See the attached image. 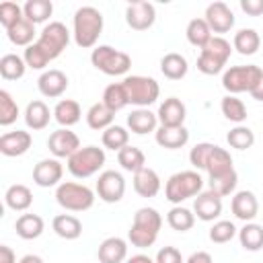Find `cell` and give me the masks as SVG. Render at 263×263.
Returning <instances> with one entry per match:
<instances>
[{
	"label": "cell",
	"instance_id": "6da1fadb",
	"mask_svg": "<svg viewBox=\"0 0 263 263\" xmlns=\"http://www.w3.org/2000/svg\"><path fill=\"white\" fill-rule=\"evenodd\" d=\"M72 27H74L72 35L78 47L82 49L97 47V41L103 33V14L95 6H80L74 12Z\"/></svg>",
	"mask_w": 263,
	"mask_h": 263
},
{
	"label": "cell",
	"instance_id": "7a4b0ae2",
	"mask_svg": "<svg viewBox=\"0 0 263 263\" xmlns=\"http://www.w3.org/2000/svg\"><path fill=\"white\" fill-rule=\"evenodd\" d=\"M162 228V216L154 208H140L134 214L132 228L127 232V238L138 249H148L156 242Z\"/></svg>",
	"mask_w": 263,
	"mask_h": 263
},
{
	"label": "cell",
	"instance_id": "3957f363",
	"mask_svg": "<svg viewBox=\"0 0 263 263\" xmlns=\"http://www.w3.org/2000/svg\"><path fill=\"white\" fill-rule=\"evenodd\" d=\"M230 53H232V45L228 39L220 37V35H214L205 47H201L199 51V58H197V70L205 76H214V74H220L226 66V62L230 60Z\"/></svg>",
	"mask_w": 263,
	"mask_h": 263
},
{
	"label": "cell",
	"instance_id": "277c9868",
	"mask_svg": "<svg viewBox=\"0 0 263 263\" xmlns=\"http://www.w3.org/2000/svg\"><path fill=\"white\" fill-rule=\"evenodd\" d=\"M201 189H203V179L197 171H181L168 177L164 185V197L171 203L181 205V201L189 197H197Z\"/></svg>",
	"mask_w": 263,
	"mask_h": 263
},
{
	"label": "cell",
	"instance_id": "5b68a950",
	"mask_svg": "<svg viewBox=\"0 0 263 263\" xmlns=\"http://www.w3.org/2000/svg\"><path fill=\"white\" fill-rule=\"evenodd\" d=\"M127 101L129 105H136L138 109H148L152 103H156L158 95H160V86L154 78L150 76H140V74H132L125 76L121 80Z\"/></svg>",
	"mask_w": 263,
	"mask_h": 263
},
{
	"label": "cell",
	"instance_id": "8992f818",
	"mask_svg": "<svg viewBox=\"0 0 263 263\" xmlns=\"http://www.w3.org/2000/svg\"><path fill=\"white\" fill-rule=\"evenodd\" d=\"M55 201L68 212H86L95 203V191L84 183L64 181L55 189Z\"/></svg>",
	"mask_w": 263,
	"mask_h": 263
},
{
	"label": "cell",
	"instance_id": "52a82bcc",
	"mask_svg": "<svg viewBox=\"0 0 263 263\" xmlns=\"http://www.w3.org/2000/svg\"><path fill=\"white\" fill-rule=\"evenodd\" d=\"M92 66L107 76H123L132 68V58L111 45H97L90 53Z\"/></svg>",
	"mask_w": 263,
	"mask_h": 263
},
{
	"label": "cell",
	"instance_id": "ba28073f",
	"mask_svg": "<svg viewBox=\"0 0 263 263\" xmlns=\"http://www.w3.org/2000/svg\"><path fill=\"white\" fill-rule=\"evenodd\" d=\"M107 156H105V148L99 146H84L78 148L70 158H68V171L76 177V179H86L97 175L103 164H105Z\"/></svg>",
	"mask_w": 263,
	"mask_h": 263
},
{
	"label": "cell",
	"instance_id": "9c48e42d",
	"mask_svg": "<svg viewBox=\"0 0 263 263\" xmlns=\"http://www.w3.org/2000/svg\"><path fill=\"white\" fill-rule=\"evenodd\" d=\"M263 78V70L257 64H247V66H230L222 74V86L228 90V95H238V92H251L259 80Z\"/></svg>",
	"mask_w": 263,
	"mask_h": 263
},
{
	"label": "cell",
	"instance_id": "30bf717a",
	"mask_svg": "<svg viewBox=\"0 0 263 263\" xmlns=\"http://www.w3.org/2000/svg\"><path fill=\"white\" fill-rule=\"evenodd\" d=\"M70 43V31L64 23L60 21H51L47 23L41 33H39V39L35 41V45L39 47V51L47 58V62L55 60L58 55H62V51L68 47Z\"/></svg>",
	"mask_w": 263,
	"mask_h": 263
},
{
	"label": "cell",
	"instance_id": "8fae6325",
	"mask_svg": "<svg viewBox=\"0 0 263 263\" xmlns=\"http://www.w3.org/2000/svg\"><path fill=\"white\" fill-rule=\"evenodd\" d=\"M97 195L105 203H117L125 195V179L119 171H103L97 179Z\"/></svg>",
	"mask_w": 263,
	"mask_h": 263
},
{
	"label": "cell",
	"instance_id": "7c38bea8",
	"mask_svg": "<svg viewBox=\"0 0 263 263\" xmlns=\"http://www.w3.org/2000/svg\"><path fill=\"white\" fill-rule=\"evenodd\" d=\"M156 21V8L152 2L138 0L127 4L125 8V23L134 31H148Z\"/></svg>",
	"mask_w": 263,
	"mask_h": 263
},
{
	"label": "cell",
	"instance_id": "4fadbf2b",
	"mask_svg": "<svg viewBox=\"0 0 263 263\" xmlns=\"http://www.w3.org/2000/svg\"><path fill=\"white\" fill-rule=\"evenodd\" d=\"M47 148L53 154V158H70L80 148V138L70 127H60L51 132L47 140Z\"/></svg>",
	"mask_w": 263,
	"mask_h": 263
},
{
	"label": "cell",
	"instance_id": "5bb4252c",
	"mask_svg": "<svg viewBox=\"0 0 263 263\" xmlns=\"http://www.w3.org/2000/svg\"><path fill=\"white\" fill-rule=\"evenodd\" d=\"M205 23L210 25L212 33H218L222 37V33H228L234 27V12L226 2H212L205 8Z\"/></svg>",
	"mask_w": 263,
	"mask_h": 263
},
{
	"label": "cell",
	"instance_id": "9a60e30c",
	"mask_svg": "<svg viewBox=\"0 0 263 263\" xmlns=\"http://www.w3.org/2000/svg\"><path fill=\"white\" fill-rule=\"evenodd\" d=\"M64 175V164L60 158H43L33 166V183L39 187H55L60 185Z\"/></svg>",
	"mask_w": 263,
	"mask_h": 263
},
{
	"label": "cell",
	"instance_id": "2e32d148",
	"mask_svg": "<svg viewBox=\"0 0 263 263\" xmlns=\"http://www.w3.org/2000/svg\"><path fill=\"white\" fill-rule=\"evenodd\" d=\"M156 115H158V123L164 127H183L185 117H187V107L181 99L168 97L160 103Z\"/></svg>",
	"mask_w": 263,
	"mask_h": 263
},
{
	"label": "cell",
	"instance_id": "e0dca14e",
	"mask_svg": "<svg viewBox=\"0 0 263 263\" xmlns=\"http://www.w3.org/2000/svg\"><path fill=\"white\" fill-rule=\"evenodd\" d=\"M31 144H33V136H31L29 132H25V129L6 132V134H2V138H0V152H2L4 156H8V158H12V156H23V154L29 152Z\"/></svg>",
	"mask_w": 263,
	"mask_h": 263
},
{
	"label": "cell",
	"instance_id": "ac0fdd59",
	"mask_svg": "<svg viewBox=\"0 0 263 263\" xmlns=\"http://www.w3.org/2000/svg\"><path fill=\"white\" fill-rule=\"evenodd\" d=\"M193 214L203 222H214L222 214V197L214 191H201L193 201Z\"/></svg>",
	"mask_w": 263,
	"mask_h": 263
},
{
	"label": "cell",
	"instance_id": "d6986e66",
	"mask_svg": "<svg viewBox=\"0 0 263 263\" xmlns=\"http://www.w3.org/2000/svg\"><path fill=\"white\" fill-rule=\"evenodd\" d=\"M37 88H39V92H41L43 97H47V99H58V97H62V95L66 92V88H68V76H66L62 70H55V68L45 70V72L39 76V80H37Z\"/></svg>",
	"mask_w": 263,
	"mask_h": 263
},
{
	"label": "cell",
	"instance_id": "ffe728a7",
	"mask_svg": "<svg viewBox=\"0 0 263 263\" xmlns=\"http://www.w3.org/2000/svg\"><path fill=\"white\" fill-rule=\"evenodd\" d=\"M230 210H232V214H234L238 220H242V222H253L255 216L259 214L257 195H255L253 191H247V189L236 191L234 197H232V201H230Z\"/></svg>",
	"mask_w": 263,
	"mask_h": 263
},
{
	"label": "cell",
	"instance_id": "44dd1931",
	"mask_svg": "<svg viewBox=\"0 0 263 263\" xmlns=\"http://www.w3.org/2000/svg\"><path fill=\"white\" fill-rule=\"evenodd\" d=\"M162 183H160V177L154 168L150 166H144L142 171H138L134 175V191L140 195V197H156L158 191H160Z\"/></svg>",
	"mask_w": 263,
	"mask_h": 263
},
{
	"label": "cell",
	"instance_id": "7402d4cb",
	"mask_svg": "<svg viewBox=\"0 0 263 263\" xmlns=\"http://www.w3.org/2000/svg\"><path fill=\"white\" fill-rule=\"evenodd\" d=\"M99 263H123L127 259V242L119 236H109L99 245Z\"/></svg>",
	"mask_w": 263,
	"mask_h": 263
},
{
	"label": "cell",
	"instance_id": "603a6c76",
	"mask_svg": "<svg viewBox=\"0 0 263 263\" xmlns=\"http://www.w3.org/2000/svg\"><path fill=\"white\" fill-rule=\"evenodd\" d=\"M127 127L132 134H138V136L156 132L158 129V115L152 113L150 109H134L127 115Z\"/></svg>",
	"mask_w": 263,
	"mask_h": 263
},
{
	"label": "cell",
	"instance_id": "cb8c5ba5",
	"mask_svg": "<svg viewBox=\"0 0 263 263\" xmlns=\"http://www.w3.org/2000/svg\"><path fill=\"white\" fill-rule=\"evenodd\" d=\"M51 115L53 111H49V107L43 103V101H31L25 109V123L29 129L33 132H39V129H45L51 121Z\"/></svg>",
	"mask_w": 263,
	"mask_h": 263
},
{
	"label": "cell",
	"instance_id": "d4e9b609",
	"mask_svg": "<svg viewBox=\"0 0 263 263\" xmlns=\"http://www.w3.org/2000/svg\"><path fill=\"white\" fill-rule=\"evenodd\" d=\"M154 140L158 146L166 148V150H177V148H183L187 142H189V132L187 127H164L160 125L156 132H154Z\"/></svg>",
	"mask_w": 263,
	"mask_h": 263
},
{
	"label": "cell",
	"instance_id": "484cf974",
	"mask_svg": "<svg viewBox=\"0 0 263 263\" xmlns=\"http://www.w3.org/2000/svg\"><path fill=\"white\" fill-rule=\"evenodd\" d=\"M14 230L23 240H33V238H39L43 234L45 222H43V218L39 214H21L16 218Z\"/></svg>",
	"mask_w": 263,
	"mask_h": 263
},
{
	"label": "cell",
	"instance_id": "4316f807",
	"mask_svg": "<svg viewBox=\"0 0 263 263\" xmlns=\"http://www.w3.org/2000/svg\"><path fill=\"white\" fill-rule=\"evenodd\" d=\"M82 117V109L78 105V101L74 99H62L58 101V105L53 107V119L62 125V127H72L80 121Z\"/></svg>",
	"mask_w": 263,
	"mask_h": 263
},
{
	"label": "cell",
	"instance_id": "83f0119b",
	"mask_svg": "<svg viewBox=\"0 0 263 263\" xmlns=\"http://www.w3.org/2000/svg\"><path fill=\"white\" fill-rule=\"evenodd\" d=\"M51 228L64 240H76L82 234V222L72 214H58L51 220Z\"/></svg>",
	"mask_w": 263,
	"mask_h": 263
},
{
	"label": "cell",
	"instance_id": "f1b7e54d",
	"mask_svg": "<svg viewBox=\"0 0 263 263\" xmlns=\"http://www.w3.org/2000/svg\"><path fill=\"white\" fill-rule=\"evenodd\" d=\"M187 70H189V64H187L185 55H181L177 51L164 53L162 60H160V72L168 80H181V78H185L187 76Z\"/></svg>",
	"mask_w": 263,
	"mask_h": 263
},
{
	"label": "cell",
	"instance_id": "f546056e",
	"mask_svg": "<svg viewBox=\"0 0 263 263\" xmlns=\"http://www.w3.org/2000/svg\"><path fill=\"white\" fill-rule=\"evenodd\" d=\"M4 203H6L10 210H14V212H25V210H29L31 203H33V193H31V189H29L27 185L14 183V185H10V187L6 189V193H4Z\"/></svg>",
	"mask_w": 263,
	"mask_h": 263
},
{
	"label": "cell",
	"instance_id": "4dcf8cb0",
	"mask_svg": "<svg viewBox=\"0 0 263 263\" xmlns=\"http://www.w3.org/2000/svg\"><path fill=\"white\" fill-rule=\"evenodd\" d=\"M261 47V37L255 29H240L234 33L232 49H236L240 55H253Z\"/></svg>",
	"mask_w": 263,
	"mask_h": 263
},
{
	"label": "cell",
	"instance_id": "1f68e13d",
	"mask_svg": "<svg viewBox=\"0 0 263 263\" xmlns=\"http://www.w3.org/2000/svg\"><path fill=\"white\" fill-rule=\"evenodd\" d=\"M37 31H35V25L27 18H21L16 25H12L10 29H6V37L12 45H18V47H29L35 39Z\"/></svg>",
	"mask_w": 263,
	"mask_h": 263
},
{
	"label": "cell",
	"instance_id": "d6a6232c",
	"mask_svg": "<svg viewBox=\"0 0 263 263\" xmlns=\"http://www.w3.org/2000/svg\"><path fill=\"white\" fill-rule=\"evenodd\" d=\"M238 240L245 251H261L263 249V226L255 222H245V226L238 230Z\"/></svg>",
	"mask_w": 263,
	"mask_h": 263
},
{
	"label": "cell",
	"instance_id": "836d02e7",
	"mask_svg": "<svg viewBox=\"0 0 263 263\" xmlns=\"http://www.w3.org/2000/svg\"><path fill=\"white\" fill-rule=\"evenodd\" d=\"M113 119H115V113L107 109L103 103H95L86 111V123L90 129H97V132H105L107 127H111Z\"/></svg>",
	"mask_w": 263,
	"mask_h": 263
},
{
	"label": "cell",
	"instance_id": "e575fe53",
	"mask_svg": "<svg viewBox=\"0 0 263 263\" xmlns=\"http://www.w3.org/2000/svg\"><path fill=\"white\" fill-rule=\"evenodd\" d=\"M117 162L121 164V168L123 171H127V173H138V171H142L144 166H146V156H144V152L138 148V146H125V148H121L119 152H117Z\"/></svg>",
	"mask_w": 263,
	"mask_h": 263
},
{
	"label": "cell",
	"instance_id": "d590c367",
	"mask_svg": "<svg viewBox=\"0 0 263 263\" xmlns=\"http://www.w3.org/2000/svg\"><path fill=\"white\" fill-rule=\"evenodd\" d=\"M187 41L193 45V47H205L208 45V41L214 37L212 35V29H210V25L205 23V18L201 16H197V18H191L189 21V25H187Z\"/></svg>",
	"mask_w": 263,
	"mask_h": 263
},
{
	"label": "cell",
	"instance_id": "8d00e7d4",
	"mask_svg": "<svg viewBox=\"0 0 263 263\" xmlns=\"http://www.w3.org/2000/svg\"><path fill=\"white\" fill-rule=\"evenodd\" d=\"M232 156L226 148H220V146H214L210 158H208V164H205V171H208V177H216V175H222V173H228L232 171Z\"/></svg>",
	"mask_w": 263,
	"mask_h": 263
},
{
	"label": "cell",
	"instance_id": "74e56055",
	"mask_svg": "<svg viewBox=\"0 0 263 263\" xmlns=\"http://www.w3.org/2000/svg\"><path fill=\"white\" fill-rule=\"evenodd\" d=\"M220 109H222V115L236 125H242V121L247 119V105L236 95H226L220 101Z\"/></svg>",
	"mask_w": 263,
	"mask_h": 263
},
{
	"label": "cell",
	"instance_id": "f35d334b",
	"mask_svg": "<svg viewBox=\"0 0 263 263\" xmlns=\"http://www.w3.org/2000/svg\"><path fill=\"white\" fill-rule=\"evenodd\" d=\"M23 12H25L27 21H31L33 25H39V23H45L51 16L53 4L49 0H27L23 4Z\"/></svg>",
	"mask_w": 263,
	"mask_h": 263
},
{
	"label": "cell",
	"instance_id": "ab89813d",
	"mask_svg": "<svg viewBox=\"0 0 263 263\" xmlns=\"http://www.w3.org/2000/svg\"><path fill=\"white\" fill-rule=\"evenodd\" d=\"M25 70H27V64L16 53H4L0 58V76L4 80H18V78H23Z\"/></svg>",
	"mask_w": 263,
	"mask_h": 263
},
{
	"label": "cell",
	"instance_id": "60d3db41",
	"mask_svg": "<svg viewBox=\"0 0 263 263\" xmlns=\"http://www.w3.org/2000/svg\"><path fill=\"white\" fill-rule=\"evenodd\" d=\"M107 109H111L113 113H117V111H121L123 107H127L129 105V101H127V95H125V88H123V84L121 82H111L109 86H105V90H103V101H101Z\"/></svg>",
	"mask_w": 263,
	"mask_h": 263
},
{
	"label": "cell",
	"instance_id": "b9f144b4",
	"mask_svg": "<svg viewBox=\"0 0 263 263\" xmlns=\"http://www.w3.org/2000/svg\"><path fill=\"white\" fill-rule=\"evenodd\" d=\"M166 222H168V226H171L173 230H177V232H187V230H191L193 224H195V214H193L189 208L175 205V208L168 210Z\"/></svg>",
	"mask_w": 263,
	"mask_h": 263
},
{
	"label": "cell",
	"instance_id": "7bdbcfd3",
	"mask_svg": "<svg viewBox=\"0 0 263 263\" xmlns=\"http://www.w3.org/2000/svg\"><path fill=\"white\" fill-rule=\"evenodd\" d=\"M236 183H238V175H236V171H234V168H232V171H228V173L216 175V177H208L210 191L218 193L220 197H226V195L234 193Z\"/></svg>",
	"mask_w": 263,
	"mask_h": 263
},
{
	"label": "cell",
	"instance_id": "ee69618b",
	"mask_svg": "<svg viewBox=\"0 0 263 263\" xmlns=\"http://www.w3.org/2000/svg\"><path fill=\"white\" fill-rule=\"evenodd\" d=\"M101 142H103L105 148L119 152L121 148H125V146L129 144V132H127L123 125H115V123H113L111 127H107V129L103 132Z\"/></svg>",
	"mask_w": 263,
	"mask_h": 263
},
{
	"label": "cell",
	"instance_id": "f6af8a7d",
	"mask_svg": "<svg viewBox=\"0 0 263 263\" xmlns=\"http://www.w3.org/2000/svg\"><path fill=\"white\" fill-rule=\"evenodd\" d=\"M226 142L230 144V148L236 150H249L255 144V132L247 125H236L226 134Z\"/></svg>",
	"mask_w": 263,
	"mask_h": 263
},
{
	"label": "cell",
	"instance_id": "bcb514c9",
	"mask_svg": "<svg viewBox=\"0 0 263 263\" xmlns=\"http://www.w3.org/2000/svg\"><path fill=\"white\" fill-rule=\"evenodd\" d=\"M236 234H238V228H236L230 220H218V222H214V226H212V228H210V232H208L210 240H212V242H216V245L230 242Z\"/></svg>",
	"mask_w": 263,
	"mask_h": 263
},
{
	"label": "cell",
	"instance_id": "7dc6e473",
	"mask_svg": "<svg viewBox=\"0 0 263 263\" xmlns=\"http://www.w3.org/2000/svg\"><path fill=\"white\" fill-rule=\"evenodd\" d=\"M18 117V105L8 90H0V125H10Z\"/></svg>",
	"mask_w": 263,
	"mask_h": 263
},
{
	"label": "cell",
	"instance_id": "c3c4849f",
	"mask_svg": "<svg viewBox=\"0 0 263 263\" xmlns=\"http://www.w3.org/2000/svg\"><path fill=\"white\" fill-rule=\"evenodd\" d=\"M214 146H216V144H212V142H199V144H195V146L191 148V152H189V162H191V166H193L195 171H205V164H208V158H210Z\"/></svg>",
	"mask_w": 263,
	"mask_h": 263
},
{
	"label": "cell",
	"instance_id": "681fc988",
	"mask_svg": "<svg viewBox=\"0 0 263 263\" xmlns=\"http://www.w3.org/2000/svg\"><path fill=\"white\" fill-rule=\"evenodd\" d=\"M21 18H25L23 6H18L16 2H2L0 4V25L4 29H10L12 25H16Z\"/></svg>",
	"mask_w": 263,
	"mask_h": 263
},
{
	"label": "cell",
	"instance_id": "f907efd6",
	"mask_svg": "<svg viewBox=\"0 0 263 263\" xmlns=\"http://www.w3.org/2000/svg\"><path fill=\"white\" fill-rule=\"evenodd\" d=\"M156 263H185L183 261V255L177 247H162L158 253H156Z\"/></svg>",
	"mask_w": 263,
	"mask_h": 263
},
{
	"label": "cell",
	"instance_id": "816d5d0a",
	"mask_svg": "<svg viewBox=\"0 0 263 263\" xmlns=\"http://www.w3.org/2000/svg\"><path fill=\"white\" fill-rule=\"evenodd\" d=\"M240 8H242V12H247L251 16H261L263 14V0H240Z\"/></svg>",
	"mask_w": 263,
	"mask_h": 263
},
{
	"label": "cell",
	"instance_id": "f5cc1de1",
	"mask_svg": "<svg viewBox=\"0 0 263 263\" xmlns=\"http://www.w3.org/2000/svg\"><path fill=\"white\" fill-rule=\"evenodd\" d=\"M0 263H16V255L8 245H0Z\"/></svg>",
	"mask_w": 263,
	"mask_h": 263
},
{
	"label": "cell",
	"instance_id": "db71d44e",
	"mask_svg": "<svg viewBox=\"0 0 263 263\" xmlns=\"http://www.w3.org/2000/svg\"><path fill=\"white\" fill-rule=\"evenodd\" d=\"M185 263H214V259H212L210 253H205V251H197V253H193Z\"/></svg>",
	"mask_w": 263,
	"mask_h": 263
},
{
	"label": "cell",
	"instance_id": "11a10c76",
	"mask_svg": "<svg viewBox=\"0 0 263 263\" xmlns=\"http://www.w3.org/2000/svg\"><path fill=\"white\" fill-rule=\"evenodd\" d=\"M125 263H156L154 259H150L148 255H144V253H138V255H132Z\"/></svg>",
	"mask_w": 263,
	"mask_h": 263
},
{
	"label": "cell",
	"instance_id": "9f6ffc18",
	"mask_svg": "<svg viewBox=\"0 0 263 263\" xmlns=\"http://www.w3.org/2000/svg\"><path fill=\"white\" fill-rule=\"evenodd\" d=\"M251 97L255 99V101H263V78L259 80V84L251 90Z\"/></svg>",
	"mask_w": 263,
	"mask_h": 263
},
{
	"label": "cell",
	"instance_id": "6f0895ef",
	"mask_svg": "<svg viewBox=\"0 0 263 263\" xmlns=\"http://www.w3.org/2000/svg\"><path fill=\"white\" fill-rule=\"evenodd\" d=\"M18 263H45V261H43L39 255H25Z\"/></svg>",
	"mask_w": 263,
	"mask_h": 263
}]
</instances>
